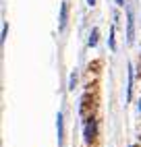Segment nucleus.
I'll return each instance as SVG.
<instances>
[{"label":"nucleus","mask_w":141,"mask_h":147,"mask_svg":"<svg viewBox=\"0 0 141 147\" xmlns=\"http://www.w3.org/2000/svg\"><path fill=\"white\" fill-rule=\"evenodd\" d=\"M135 40V17H133V8L127 6V42L131 44Z\"/></svg>","instance_id":"f257e3e1"},{"label":"nucleus","mask_w":141,"mask_h":147,"mask_svg":"<svg viewBox=\"0 0 141 147\" xmlns=\"http://www.w3.org/2000/svg\"><path fill=\"white\" fill-rule=\"evenodd\" d=\"M94 139H96V122L94 120H85V124H83V141L87 145H92Z\"/></svg>","instance_id":"f03ea898"},{"label":"nucleus","mask_w":141,"mask_h":147,"mask_svg":"<svg viewBox=\"0 0 141 147\" xmlns=\"http://www.w3.org/2000/svg\"><path fill=\"white\" fill-rule=\"evenodd\" d=\"M56 131H58V147H62V139H64V118L58 112L56 116Z\"/></svg>","instance_id":"7ed1b4c3"},{"label":"nucleus","mask_w":141,"mask_h":147,"mask_svg":"<svg viewBox=\"0 0 141 147\" xmlns=\"http://www.w3.org/2000/svg\"><path fill=\"white\" fill-rule=\"evenodd\" d=\"M66 13H68V4L62 2V4H60V19H58V29H60V31L66 29Z\"/></svg>","instance_id":"20e7f679"},{"label":"nucleus","mask_w":141,"mask_h":147,"mask_svg":"<svg viewBox=\"0 0 141 147\" xmlns=\"http://www.w3.org/2000/svg\"><path fill=\"white\" fill-rule=\"evenodd\" d=\"M131 93H133V66L129 64V85H127V102L131 100Z\"/></svg>","instance_id":"39448f33"},{"label":"nucleus","mask_w":141,"mask_h":147,"mask_svg":"<svg viewBox=\"0 0 141 147\" xmlns=\"http://www.w3.org/2000/svg\"><path fill=\"white\" fill-rule=\"evenodd\" d=\"M87 44H89V48H96V44H98V27H94V29H92V33H89V40H87Z\"/></svg>","instance_id":"423d86ee"},{"label":"nucleus","mask_w":141,"mask_h":147,"mask_svg":"<svg viewBox=\"0 0 141 147\" xmlns=\"http://www.w3.org/2000/svg\"><path fill=\"white\" fill-rule=\"evenodd\" d=\"M75 85H77V71H73V73H70V77H68V91H73Z\"/></svg>","instance_id":"0eeeda50"},{"label":"nucleus","mask_w":141,"mask_h":147,"mask_svg":"<svg viewBox=\"0 0 141 147\" xmlns=\"http://www.w3.org/2000/svg\"><path fill=\"white\" fill-rule=\"evenodd\" d=\"M108 44H110V50H116V42H114V27L110 29V35H108Z\"/></svg>","instance_id":"6e6552de"},{"label":"nucleus","mask_w":141,"mask_h":147,"mask_svg":"<svg viewBox=\"0 0 141 147\" xmlns=\"http://www.w3.org/2000/svg\"><path fill=\"white\" fill-rule=\"evenodd\" d=\"M6 33H8V23L4 21V23H2V35H0V42H2V44L6 42Z\"/></svg>","instance_id":"1a4fd4ad"},{"label":"nucleus","mask_w":141,"mask_h":147,"mask_svg":"<svg viewBox=\"0 0 141 147\" xmlns=\"http://www.w3.org/2000/svg\"><path fill=\"white\" fill-rule=\"evenodd\" d=\"M116 4L118 6H125V0H116Z\"/></svg>","instance_id":"9d476101"},{"label":"nucleus","mask_w":141,"mask_h":147,"mask_svg":"<svg viewBox=\"0 0 141 147\" xmlns=\"http://www.w3.org/2000/svg\"><path fill=\"white\" fill-rule=\"evenodd\" d=\"M87 4H89V6H94V4H96V0H87Z\"/></svg>","instance_id":"9b49d317"},{"label":"nucleus","mask_w":141,"mask_h":147,"mask_svg":"<svg viewBox=\"0 0 141 147\" xmlns=\"http://www.w3.org/2000/svg\"><path fill=\"white\" fill-rule=\"evenodd\" d=\"M139 112H141V100H139Z\"/></svg>","instance_id":"f8f14e48"},{"label":"nucleus","mask_w":141,"mask_h":147,"mask_svg":"<svg viewBox=\"0 0 141 147\" xmlns=\"http://www.w3.org/2000/svg\"><path fill=\"white\" fill-rule=\"evenodd\" d=\"M133 147H135V145H133Z\"/></svg>","instance_id":"ddd939ff"}]
</instances>
